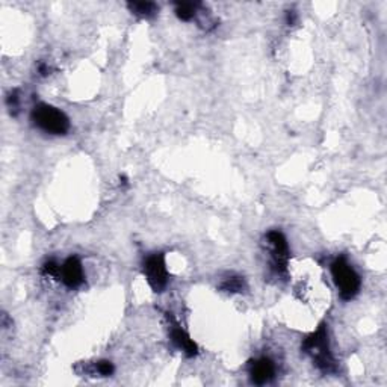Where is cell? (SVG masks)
<instances>
[{
	"instance_id": "cell-1",
	"label": "cell",
	"mask_w": 387,
	"mask_h": 387,
	"mask_svg": "<svg viewBox=\"0 0 387 387\" xmlns=\"http://www.w3.org/2000/svg\"><path fill=\"white\" fill-rule=\"evenodd\" d=\"M303 351L309 354L314 365H317L322 372L328 374L334 370V359L332 351H330L325 324H321L317 332L308 336V339H305L303 343Z\"/></svg>"
},
{
	"instance_id": "cell-2",
	"label": "cell",
	"mask_w": 387,
	"mask_h": 387,
	"mask_svg": "<svg viewBox=\"0 0 387 387\" xmlns=\"http://www.w3.org/2000/svg\"><path fill=\"white\" fill-rule=\"evenodd\" d=\"M32 120L41 131L50 135H66L70 129L67 115L61 109L46 103H39L38 106L34 108Z\"/></svg>"
},
{
	"instance_id": "cell-3",
	"label": "cell",
	"mask_w": 387,
	"mask_h": 387,
	"mask_svg": "<svg viewBox=\"0 0 387 387\" xmlns=\"http://www.w3.org/2000/svg\"><path fill=\"white\" fill-rule=\"evenodd\" d=\"M332 274L342 300L350 301L359 294L361 285L359 274L343 257H337L332 263Z\"/></svg>"
},
{
	"instance_id": "cell-4",
	"label": "cell",
	"mask_w": 387,
	"mask_h": 387,
	"mask_svg": "<svg viewBox=\"0 0 387 387\" xmlns=\"http://www.w3.org/2000/svg\"><path fill=\"white\" fill-rule=\"evenodd\" d=\"M142 271L150 287L155 290V292H162L168 285V270L164 254L156 253L149 256L147 259L144 261Z\"/></svg>"
},
{
	"instance_id": "cell-5",
	"label": "cell",
	"mask_w": 387,
	"mask_h": 387,
	"mask_svg": "<svg viewBox=\"0 0 387 387\" xmlns=\"http://www.w3.org/2000/svg\"><path fill=\"white\" fill-rule=\"evenodd\" d=\"M268 245L271 247V259H272V268L276 270L280 276H285L287 272V263H289V247L283 233L279 230H272L266 236Z\"/></svg>"
},
{
	"instance_id": "cell-6",
	"label": "cell",
	"mask_w": 387,
	"mask_h": 387,
	"mask_svg": "<svg viewBox=\"0 0 387 387\" xmlns=\"http://www.w3.org/2000/svg\"><path fill=\"white\" fill-rule=\"evenodd\" d=\"M167 318L169 321V334H171V341L174 342V345L177 348L182 350L188 357H194L198 354V348L197 343L192 341L189 337V334L185 332V330L180 327L179 322H177L171 313H167Z\"/></svg>"
},
{
	"instance_id": "cell-7",
	"label": "cell",
	"mask_w": 387,
	"mask_h": 387,
	"mask_svg": "<svg viewBox=\"0 0 387 387\" xmlns=\"http://www.w3.org/2000/svg\"><path fill=\"white\" fill-rule=\"evenodd\" d=\"M59 277L64 281V285L75 289L79 287L84 283L85 276H84V268L82 263L77 259V257H68V259L61 265L59 270Z\"/></svg>"
},
{
	"instance_id": "cell-8",
	"label": "cell",
	"mask_w": 387,
	"mask_h": 387,
	"mask_svg": "<svg viewBox=\"0 0 387 387\" xmlns=\"http://www.w3.org/2000/svg\"><path fill=\"white\" fill-rule=\"evenodd\" d=\"M274 372V363L270 359H259L254 360L252 365H249V375H252V381L256 384H266L272 380Z\"/></svg>"
},
{
	"instance_id": "cell-9",
	"label": "cell",
	"mask_w": 387,
	"mask_h": 387,
	"mask_svg": "<svg viewBox=\"0 0 387 387\" xmlns=\"http://www.w3.org/2000/svg\"><path fill=\"white\" fill-rule=\"evenodd\" d=\"M129 10H131L133 14L140 15V17H151L158 12V5L153 2H131L127 5Z\"/></svg>"
},
{
	"instance_id": "cell-10",
	"label": "cell",
	"mask_w": 387,
	"mask_h": 387,
	"mask_svg": "<svg viewBox=\"0 0 387 387\" xmlns=\"http://www.w3.org/2000/svg\"><path fill=\"white\" fill-rule=\"evenodd\" d=\"M198 3H189V2H183V3H177L176 5V14L177 17L185 20V21H189L194 17H196V14L198 12Z\"/></svg>"
},
{
	"instance_id": "cell-11",
	"label": "cell",
	"mask_w": 387,
	"mask_h": 387,
	"mask_svg": "<svg viewBox=\"0 0 387 387\" xmlns=\"http://www.w3.org/2000/svg\"><path fill=\"white\" fill-rule=\"evenodd\" d=\"M221 289L225 290V292H242L245 289V283L244 280L240 277H229L227 280L223 281Z\"/></svg>"
},
{
	"instance_id": "cell-12",
	"label": "cell",
	"mask_w": 387,
	"mask_h": 387,
	"mask_svg": "<svg viewBox=\"0 0 387 387\" xmlns=\"http://www.w3.org/2000/svg\"><path fill=\"white\" fill-rule=\"evenodd\" d=\"M95 372L102 377H109L114 374V365L108 360H102L99 363H95Z\"/></svg>"
},
{
	"instance_id": "cell-13",
	"label": "cell",
	"mask_w": 387,
	"mask_h": 387,
	"mask_svg": "<svg viewBox=\"0 0 387 387\" xmlns=\"http://www.w3.org/2000/svg\"><path fill=\"white\" fill-rule=\"evenodd\" d=\"M59 270L61 266L55 261H48L43 265V274L48 277H59Z\"/></svg>"
}]
</instances>
